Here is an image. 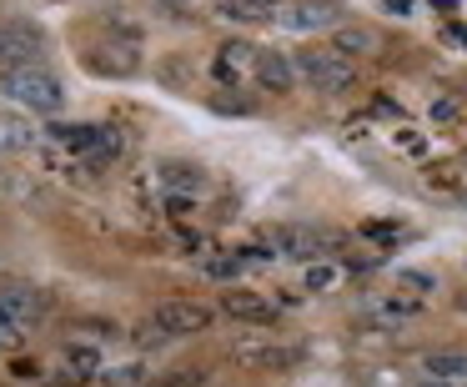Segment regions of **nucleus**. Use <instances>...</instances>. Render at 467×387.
Masks as SVG:
<instances>
[{"mask_svg":"<svg viewBox=\"0 0 467 387\" xmlns=\"http://www.w3.org/2000/svg\"><path fill=\"white\" fill-rule=\"evenodd\" d=\"M166 5H176V11H192L196 0H166Z\"/></svg>","mask_w":467,"mask_h":387,"instance_id":"obj_28","label":"nucleus"},{"mask_svg":"<svg viewBox=\"0 0 467 387\" xmlns=\"http://www.w3.org/2000/svg\"><path fill=\"white\" fill-rule=\"evenodd\" d=\"M437 11H457V0H432Z\"/></svg>","mask_w":467,"mask_h":387,"instance_id":"obj_29","label":"nucleus"},{"mask_svg":"<svg viewBox=\"0 0 467 387\" xmlns=\"http://www.w3.org/2000/svg\"><path fill=\"white\" fill-rule=\"evenodd\" d=\"M101 382L106 387H141L146 382V367H111V372H101Z\"/></svg>","mask_w":467,"mask_h":387,"instance_id":"obj_21","label":"nucleus"},{"mask_svg":"<svg viewBox=\"0 0 467 387\" xmlns=\"http://www.w3.org/2000/svg\"><path fill=\"white\" fill-rule=\"evenodd\" d=\"M417 367H422V377H442V382H467V352L462 347H432V352L417 357Z\"/></svg>","mask_w":467,"mask_h":387,"instance_id":"obj_8","label":"nucleus"},{"mask_svg":"<svg viewBox=\"0 0 467 387\" xmlns=\"http://www.w3.org/2000/svg\"><path fill=\"white\" fill-rule=\"evenodd\" d=\"M222 312H226V317H236V322H256V327L276 322V307L266 302L262 292H242V287L222 297Z\"/></svg>","mask_w":467,"mask_h":387,"instance_id":"obj_11","label":"nucleus"},{"mask_svg":"<svg viewBox=\"0 0 467 387\" xmlns=\"http://www.w3.org/2000/svg\"><path fill=\"white\" fill-rule=\"evenodd\" d=\"M372 312L382 317V322H397V317H417L422 302H417V297H382V302H372Z\"/></svg>","mask_w":467,"mask_h":387,"instance_id":"obj_18","label":"nucleus"},{"mask_svg":"<svg viewBox=\"0 0 467 387\" xmlns=\"http://www.w3.org/2000/svg\"><path fill=\"white\" fill-rule=\"evenodd\" d=\"M296 81H302V76H296V61H292V56H282V51H262V61H256V86H262V91L286 96Z\"/></svg>","mask_w":467,"mask_h":387,"instance_id":"obj_7","label":"nucleus"},{"mask_svg":"<svg viewBox=\"0 0 467 387\" xmlns=\"http://www.w3.org/2000/svg\"><path fill=\"white\" fill-rule=\"evenodd\" d=\"M36 126L26 121L21 111H0V156H16V152H31L36 146Z\"/></svg>","mask_w":467,"mask_h":387,"instance_id":"obj_13","label":"nucleus"},{"mask_svg":"<svg viewBox=\"0 0 467 387\" xmlns=\"http://www.w3.org/2000/svg\"><path fill=\"white\" fill-rule=\"evenodd\" d=\"M0 317L11 327H31L46 317V297L41 292H26V287H11V292H0Z\"/></svg>","mask_w":467,"mask_h":387,"instance_id":"obj_9","label":"nucleus"},{"mask_svg":"<svg viewBox=\"0 0 467 387\" xmlns=\"http://www.w3.org/2000/svg\"><path fill=\"white\" fill-rule=\"evenodd\" d=\"M256 5H262V11H272V5H276V0H256Z\"/></svg>","mask_w":467,"mask_h":387,"instance_id":"obj_30","label":"nucleus"},{"mask_svg":"<svg viewBox=\"0 0 467 387\" xmlns=\"http://www.w3.org/2000/svg\"><path fill=\"white\" fill-rule=\"evenodd\" d=\"M266 242H272L276 256H292V262H306V267H317L327 252H332V236L317 232V226H276Z\"/></svg>","mask_w":467,"mask_h":387,"instance_id":"obj_4","label":"nucleus"},{"mask_svg":"<svg viewBox=\"0 0 467 387\" xmlns=\"http://www.w3.org/2000/svg\"><path fill=\"white\" fill-rule=\"evenodd\" d=\"M392 146H397L402 156H427V136L407 131V126H402V131H392Z\"/></svg>","mask_w":467,"mask_h":387,"instance_id":"obj_22","label":"nucleus"},{"mask_svg":"<svg viewBox=\"0 0 467 387\" xmlns=\"http://www.w3.org/2000/svg\"><path fill=\"white\" fill-rule=\"evenodd\" d=\"M296 347H282V342H236V362L252 367V372H286V367H296Z\"/></svg>","mask_w":467,"mask_h":387,"instance_id":"obj_6","label":"nucleus"},{"mask_svg":"<svg viewBox=\"0 0 467 387\" xmlns=\"http://www.w3.org/2000/svg\"><path fill=\"white\" fill-rule=\"evenodd\" d=\"M377 31H367V26H337L332 31V51L342 56V61H357V56H377Z\"/></svg>","mask_w":467,"mask_h":387,"instance_id":"obj_14","label":"nucleus"},{"mask_svg":"<svg viewBox=\"0 0 467 387\" xmlns=\"http://www.w3.org/2000/svg\"><path fill=\"white\" fill-rule=\"evenodd\" d=\"M0 91L11 96V101L31 106V111L41 116H56L66 106V86L56 81L51 71H41V66H21V71H5L0 76Z\"/></svg>","mask_w":467,"mask_h":387,"instance_id":"obj_1","label":"nucleus"},{"mask_svg":"<svg viewBox=\"0 0 467 387\" xmlns=\"http://www.w3.org/2000/svg\"><path fill=\"white\" fill-rule=\"evenodd\" d=\"M337 262H317V267H306V292H327V287H337Z\"/></svg>","mask_w":467,"mask_h":387,"instance_id":"obj_20","label":"nucleus"},{"mask_svg":"<svg viewBox=\"0 0 467 387\" xmlns=\"http://www.w3.org/2000/svg\"><path fill=\"white\" fill-rule=\"evenodd\" d=\"M412 387H457V382H442V377H417Z\"/></svg>","mask_w":467,"mask_h":387,"instance_id":"obj_26","label":"nucleus"},{"mask_svg":"<svg viewBox=\"0 0 467 387\" xmlns=\"http://www.w3.org/2000/svg\"><path fill=\"white\" fill-rule=\"evenodd\" d=\"M296 76H302L317 96H342L357 86V66L342 61L337 51H302L296 56Z\"/></svg>","mask_w":467,"mask_h":387,"instance_id":"obj_2","label":"nucleus"},{"mask_svg":"<svg viewBox=\"0 0 467 387\" xmlns=\"http://www.w3.org/2000/svg\"><path fill=\"white\" fill-rule=\"evenodd\" d=\"M402 282H407V287H417V292H427V287H432V282H427V277H422V272H407V277H402Z\"/></svg>","mask_w":467,"mask_h":387,"instance_id":"obj_24","label":"nucleus"},{"mask_svg":"<svg viewBox=\"0 0 467 387\" xmlns=\"http://www.w3.org/2000/svg\"><path fill=\"white\" fill-rule=\"evenodd\" d=\"M286 31H337V5H327V0H302V5H292V11L282 16Z\"/></svg>","mask_w":467,"mask_h":387,"instance_id":"obj_12","label":"nucleus"},{"mask_svg":"<svg viewBox=\"0 0 467 387\" xmlns=\"http://www.w3.org/2000/svg\"><path fill=\"white\" fill-rule=\"evenodd\" d=\"M256 61H262V51L252 41H226L222 56H216V81H236V76L256 81Z\"/></svg>","mask_w":467,"mask_h":387,"instance_id":"obj_10","label":"nucleus"},{"mask_svg":"<svg viewBox=\"0 0 467 387\" xmlns=\"http://www.w3.org/2000/svg\"><path fill=\"white\" fill-rule=\"evenodd\" d=\"M382 5H387V11H412L417 0H382Z\"/></svg>","mask_w":467,"mask_h":387,"instance_id":"obj_27","label":"nucleus"},{"mask_svg":"<svg viewBox=\"0 0 467 387\" xmlns=\"http://www.w3.org/2000/svg\"><path fill=\"white\" fill-rule=\"evenodd\" d=\"M41 56V31L26 21H0V66L5 71H21V66H36Z\"/></svg>","mask_w":467,"mask_h":387,"instance_id":"obj_5","label":"nucleus"},{"mask_svg":"<svg viewBox=\"0 0 467 387\" xmlns=\"http://www.w3.org/2000/svg\"><path fill=\"white\" fill-rule=\"evenodd\" d=\"M457 116H462V111H457V101H432V121H457Z\"/></svg>","mask_w":467,"mask_h":387,"instance_id":"obj_23","label":"nucleus"},{"mask_svg":"<svg viewBox=\"0 0 467 387\" xmlns=\"http://www.w3.org/2000/svg\"><path fill=\"white\" fill-rule=\"evenodd\" d=\"M222 16L226 21H242V26H256V21H266L272 11H262L256 0H222Z\"/></svg>","mask_w":467,"mask_h":387,"instance_id":"obj_19","label":"nucleus"},{"mask_svg":"<svg viewBox=\"0 0 467 387\" xmlns=\"http://www.w3.org/2000/svg\"><path fill=\"white\" fill-rule=\"evenodd\" d=\"M66 367H71L76 377H101V352L76 342V347H66Z\"/></svg>","mask_w":467,"mask_h":387,"instance_id":"obj_17","label":"nucleus"},{"mask_svg":"<svg viewBox=\"0 0 467 387\" xmlns=\"http://www.w3.org/2000/svg\"><path fill=\"white\" fill-rule=\"evenodd\" d=\"M151 322L161 327V337H196V332L212 327V307L192 302V297H166L151 312Z\"/></svg>","mask_w":467,"mask_h":387,"instance_id":"obj_3","label":"nucleus"},{"mask_svg":"<svg viewBox=\"0 0 467 387\" xmlns=\"http://www.w3.org/2000/svg\"><path fill=\"white\" fill-rule=\"evenodd\" d=\"M161 182H166V192H176L182 202L206 192V172H202V166H192V162H166L161 166Z\"/></svg>","mask_w":467,"mask_h":387,"instance_id":"obj_15","label":"nucleus"},{"mask_svg":"<svg viewBox=\"0 0 467 387\" xmlns=\"http://www.w3.org/2000/svg\"><path fill=\"white\" fill-rule=\"evenodd\" d=\"M56 146H66V152H96V141H101V131L96 126H56Z\"/></svg>","mask_w":467,"mask_h":387,"instance_id":"obj_16","label":"nucleus"},{"mask_svg":"<svg viewBox=\"0 0 467 387\" xmlns=\"http://www.w3.org/2000/svg\"><path fill=\"white\" fill-rule=\"evenodd\" d=\"M11 342H16V327L5 322V317H0V347H11Z\"/></svg>","mask_w":467,"mask_h":387,"instance_id":"obj_25","label":"nucleus"}]
</instances>
